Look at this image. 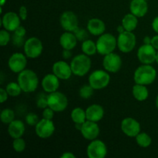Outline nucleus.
Here are the masks:
<instances>
[{"instance_id": "2eb2a0df", "label": "nucleus", "mask_w": 158, "mask_h": 158, "mask_svg": "<svg viewBox=\"0 0 158 158\" xmlns=\"http://www.w3.org/2000/svg\"><path fill=\"white\" fill-rule=\"evenodd\" d=\"M27 65V56L25 53L15 52L9 57L8 60V66L12 72L19 73L24 70Z\"/></svg>"}, {"instance_id": "f3484780", "label": "nucleus", "mask_w": 158, "mask_h": 158, "mask_svg": "<svg viewBox=\"0 0 158 158\" xmlns=\"http://www.w3.org/2000/svg\"><path fill=\"white\" fill-rule=\"evenodd\" d=\"M21 19L19 14L14 12H8L2 17V26L3 29L9 32H14L19 26H21Z\"/></svg>"}, {"instance_id": "f704fd0d", "label": "nucleus", "mask_w": 158, "mask_h": 158, "mask_svg": "<svg viewBox=\"0 0 158 158\" xmlns=\"http://www.w3.org/2000/svg\"><path fill=\"white\" fill-rule=\"evenodd\" d=\"M11 40V35L9 32L6 29H2L0 31V45L2 46H6L9 44Z\"/></svg>"}, {"instance_id": "6ab92c4d", "label": "nucleus", "mask_w": 158, "mask_h": 158, "mask_svg": "<svg viewBox=\"0 0 158 158\" xmlns=\"http://www.w3.org/2000/svg\"><path fill=\"white\" fill-rule=\"evenodd\" d=\"M41 86L43 90L48 94L56 92L60 87V79L54 73L46 74L42 80Z\"/></svg>"}, {"instance_id": "4be33fe9", "label": "nucleus", "mask_w": 158, "mask_h": 158, "mask_svg": "<svg viewBox=\"0 0 158 158\" xmlns=\"http://www.w3.org/2000/svg\"><path fill=\"white\" fill-rule=\"evenodd\" d=\"M130 10L138 18L143 17L148 12V4L146 0H131Z\"/></svg>"}, {"instance_id": "aec40b11", "label": "nucleus", "mask_w": 158, "mask_h": 158, "mask_svg": "<svg viewBox=\"0 0 158 158\" xmlns=\"http://www.w3.org/2000/svg\"><path fill=\"white\" fill-rule=\"evenodd\" d=\"M86 29L91 35L100 36L106 31V25L104 22L100 19L92 18L88 21Z\"/></svg>"}, {"instance_id": "603ef678", "label": "nucleus", "mask_w": 158, "mask_h": 158, "mask_svg": "<svg viewBox=\"0 0 158 158\" xmlns=\"http://www.w3.org/2000/svg\"><path fill=\"white\" fill-rule=\"evenodd\" d=\"M156 63L158 64V50L157 52V56H156Z\"/></svg>"}, {"instance_id": "1a4fd4ad", "label": "nucleus", "mask_w": 158, "mask_h": 158, "mask_svg": "<svg viewBox=\"0 0 158 158\" xmlns=\"http://www.w3.org/2000/svg\"><path fill=\"white\" fill-rule=\"evenodd\" d=\"M157 52L151 44H143L137 50V58L142 64H152L156 62Z\"/></svg>"}, {"instance_id": "f03ea898", "label": "nucleus", "mask_w": 158, "mask_h": 158, "mask_svg": "<svg viewBox=\"0 0 158 158\" xmlns=\"http://www.w3.org/2000/svg\"><path fill=\"white\" fill-rule=\"evenodd\" d=\"M17 82L21 86L24 93H32L37 89L39 85V78L37 74L32 69H25L18 73Z\"/></svg>"}, {"instance_id": "bb28decb", "label": "nucleus", "mask_w": 158, "mask_h": 158, "mask_svg": "<svg viewBox=\"0 0 158 158\" xmlns=\"http://www.w3.org/2000/svg\"><path fill=\"white\" fill-rule=\"evenodd\" d=\"M71 120L74 123H80L83 124L86 120V110L81 107H76L71 111Z\"/></svg>"}, {"instance_id": "c03bdc74", "label": "nucleus", "mask_w": 158, "mask_h": 158, "mask_svg": "<svg viewBox=\"0 0 158 158\" xmlns=\"http://www.w3.org/2000/svg\"><path fill=\"white\" fill-rule=\"evenodd\" d=\"M151 26H152L153 30H154L156 33L158 34V15L154 19V20L152 21Z\"/></svg>"}, {"instance_id": "dca6fc26", "label": "nucleus", "mask_w": 158, "mask_h": 158, "mask_svg": "<svg viewBox=\"0 0 158 158\" xmlns=\"http://www.w3.org/2000/svg\"><path fill=\"white\" fill-rule=\"evenodd\" d=\"M100 130L98 123L97 122L87 120L83 123L81 130H80V133L83 138L89 141L97 139V137L100 135Z\"/></svg>"}, {"instance_id": "4c0bfd02", "label": "nucleus", "mask_w": 158, "mask_h": 158, "mask_svg": "<svg viewBox=\"0 0 158 158\" xmlns=\"http://www.w3.org/2000/svg\"><path fill=\"white\" fill-rule=\"evenodd\" d=\"M12 44L14 45L16 47H21V46H23L25 44V37L19 36V35H17L15 34H13L12 37Z\"/></svg>"}, {"instance_id": "49530a36", "label": "nucleus", "mask_w": 158, "mask_h": 158, "mask_svg": "<svg viewBox=\"0 0 158 158\" xmlns=\"http://www.w3.org/2000/svg\"><path fill=\"white\" fill-rule=\"evenodd\" d=\"M61 157L63 158H76V155L72 152H64L61 155Z\"/></svg>"}, {"instance_id": "9d476101", "label": "nucleus", "mask_w": 158, "mask_h": 158, "mask_svg": "<svg viewBox=\"0 0 158 158\" xmlns=\"http://www.w3.org/2000/svg\"><path fill=\"white\" fill-rule=\"evenodd\" d=\"M55 131V125L52 120L43 118L39 120L37 124L35 126V134L42 139H47L52 137Z\"/></svg>"}, {"instance_id": "a878e982", "label": "nucleus", "mask_w": 158, "mask_h": 158, "mask_svg": "<svg viewBox=\"0 0 158 158\" xmlns=\"http://www.w3.org/2000/svg\"><path fill=\"white\" fill-rule=\"evenodd\" d=\"M122 25L124 27L125 30L133 32L135 30L138 25V17L134 15L133 13H127L122 19Z\"/></svg>"}, {"instance_id": "58836bf2", "label": "nucleus", "mask_w": 158, "mask_h": 158, "mask_svg": "<svg viewBox=\"0 0 158 158\" xmlns=\"http://www.w3.org/2000/svg\"><path fill=\"white\" fill-rule=\"evenodd\" d=\"M54 113H55V111L51 109L49 106H48V107L43 109V118L47 119V120H52L54 117Z\"/></svg>"}, {"instance_id": "7c9ffc66", "label": "nucleus", "mask_w": 158, "mask_h": 158, "mask_svg": "<svg viewBox=\"0 0 158 158\" xmlns=\"http://www.w3.org/2000/svg\"><path fill=\"white\" fill-rule=\"evenodd\" d=\"M0 117H1V121L4 124L9 125L11 122L15 120V113L10 108H6L2 110Z\"/></svg>"}, {"instance_id": "423d86ee", "label": "nucleus", "mask_w": 158, "mask_h": 158, "mask_svg": "<svg viewBox=\"0 0 158 158\" xmlns=\"http://www.w3.org/2000/svg\"><path fill=\"white\" fill-rule=\"evenodd\" d=\"M137 44V38L133 32L124 31L117 37V47L120 52L128 53L132 52Z\"/></svg>"}, {"instance_id": "f8f14e48", "label": "nucleus", "mask_w": 158, "mask_h": 158, "mask_svg": "<svg viewBox=\"0 0 158 158\" xmlns=\"http://www.w3.org/2000/svg\"><path fill=\"white\" fill-rule=\"evenodd\" d=\"M60 24L65 31L74 32L79 27L78 17L72 11H65L60 17Z\"/></svg>"}, {"instance_id": "5701e85b", "label": "nucleus", "mask_w": 158, "mask_h": 158, "mask_svg": "<svg viewBox=\"0 0 158 158\" xmlns=\"http://www.w3.org/2000/svg\"><path fill=\"white\" fill-rule=\"evenodd\" d=\"M78 40L76 37L73 32L65 31L60 37V44L63 49L72 50L77 46Z\"/></svg>"}, {"instance_id": "37998d69", "label": "nucleus", "mask_w": 158, "mask_h": 158, "mask_svg": "<svg viewBox=\"0 0 158 158\" xmlns=\"http://www.w3.org/2000/svg\"><path fill=\"white\" fill-rule=\"evenodd\" d=\"M62 56L64 60H69L72 57V52L69 49H63V53H62Z\"/></svg>"}, {"instance_id": "ea45409f", "label": "nucleus", "mask_w": 158, "mask_h": 158, "mask_svg": "<svg viewBox=\"0 0 158 158\" xmlns=\"http://www.w3.org/2000/svg\"><path fill=\"white\" fill-rule=\"evenodd\" d=\"M27 15H28V11L27 8L25 6H22L19 9V15L20 19L22 20H26L27 19Z\"/></svg>"}, {"instance_id": "0eeeda50", "label": "nucleus", "mask_w": 158, "mask_h": 158, "mask_svg": "<svg viewBox=\"0 0 158 158\" xmlns=\"http://www.w3.org/2000/svg\"><path fill=\"white\" fill-rule=\"evenodd\" d=\"M25 55L29 59H36L41 56L43 51V45L41 40L35 36L27 39L23 46Z\"/></svg>"}, {"instance_id": "c85d7f7f", "label": "nucleus", "mask_w": 158, "mask_h": 158, "mask_svg": "<svg viewBox=\"0 0 158 158\" xmlns=\"http://www.w3.org/2000/svg\"><path fill=\"white\" fill-rule=\"evenodd\" d=\"M135 138L137 144L142 148H149L152 143V139L151 136L145 132H140V134H137Z\"/></svg>"}, {"instance_id": "39448f33", "label": "nucleus", "mask_w": 158, "mask_h": 158, "mask_svg": "<svg viewBox=\"0 0 158 158\" xmlns=\"http://www.w3.org/2000/svg\"><path fill=\"white\" fill-rule=\"evenodd\" d=\"M110 73L103 69H97L91 73L89 75L88 82L89 84L94 89H103L109 85L110 82Z\"/></svg>"}, {"instance_id": "72a5a7b5", "label": "nucleus", "mask_w": 158, "mask_h": 158, "mask_svg": "<svg viewBox=\"0 0 158 158\" xmlns=\"http://www.w3.org/2000/svg\"><path fill=\"white\" fill-rule=\"evenodd\" d=\"M73 33L75 34L76 37H77V39L78 40V41L83 42L86 40H87L88 36H89L88 34H89V32H88V30L86 31V29H83V28L78 27L75 31H74Z\"/></svg>"}, {"instance_id": "c756f323", "label": "nucleus", "mask_w": 158, "mask_h": 158, "mask_svg": "<svg viewBox=\"0 0 158 158\" xmlns=\"http://www.w3.org/2000/svg\"><path fill=\"white\" fill-rule=\"evenodd\" d=\"M6 89L9 96L12 97H18L23 92L21 86H19L18 82H10V83H9L6 85Z\"/></svg>"}, {"instance_id": "ddd939ff", "label": "nucleus", "mask_w": 158, "mask_h": 158, "mask_svg": "<svg viewBox=\"0 0 158 158\" xmlns=\"http://www.w3.org/2000/svg\"><path fill=\"white\" fill-rule=\"evenodd\" d=\"M122 59L120 55L115 52H111L104 56L103 60V66L105 70L110 73L119 72L122 66Z\"/></svg>"}, {"instance_id": "09e8293b", "label": "nucleus", "mask_w": 158, "mask_h": 158, "mask_svg": "<svg viewBox=\"0 0 158 158\" xmlns=\"http://www.w3.org/2000/svg\"><path fill=\"white\" fill-rule=\"evenodd\" d=\"M124 31H126V30H125L124 27H123V25H122V24L120 25V26H118L117 27V32H118L119 34L122 33V32H124Z\"/></svg>"}, {"instance_id": "8fccbe9b", "label": "nucleus", "mask_w": 158, "mask_h": 158, "mask_svg": "<svg viewBox=\"0 0 158 158\" xmlns=\"http://www.w3.org/2000/svg\"><path fill=\"white\" fill-rule=\"evenodd\" d=\"M6 0H1V4H0L1 7H2V6L6 4Z\"/></svg>"}, {"instance_id": "393cba45", "label": "nucleus", "mask_w": 158, "mask_h": 158, "mask_svg": "<svg viewBox=\"0 0 158 158\" xmlns=\"http://www.w3.org/2000/svg\"><path fill=\"white\" fill-rule=\"evenodd\" d=\"M133 97L137 101H145L149 97V91L145 85L137 84L136 83L132 89Z\"/></svg>"}, {"instance_id": "9b49d317", "label": "nucleus", "mask_w": 158, "mask_h": 158, "mask_svg": "<svg viewBox=\"0 0 158 158\" xmlns=\"http://www.w3.org/2000/svg\"><path fill=\"white\" fill-rule=\"evenodd\" d=\"M86 154L89 158H104L107 154L106 145L100 140H91L86 148Z\"/></svg>"}, {"instance_id": "864d4df0", "label": "nucleus", "mask_w": 158, "mask_h": 158, "mask_svg": "<svg viewBox=\"0 0 158 158\" xmlns=\"http://www.w3.org/2000/svg\"><path fill=\"white\" fill-rule=\"evenodd\" d=\"M146 1H148V0H146Z\"/></svg>"}, {"instance_id": "4468645a", "label": "nucleus", "mask_w": 158, "mask_h": 158, "mask_svg": "<svg viewBox=\"0 0 158 158\" xmlns=\"http://www.w3.org/2000/svg\"><path fill=\"white\" fill-rule=\"evenodd\" d=\"M120 128L123 134L129 137H136L141 132L140 123L133 117H126L120 123Z\"/></svg>"}, {"instance_id": "b1692460", "label": "nucleus", "mask_w": 158, "mask_h": 158, "mask_svg": "<svg viewBox=\"0 0 158 158\" xmlns=\"http://www.w3.org/2000/svg\"><path fill=\"white\" fill-rule=\"evenodd\" d=\"M26 131L25 124L22 120H14L8 127V133L12 138L15 139L22 137Z\"/></svg>"}, {"instance_id": "cd10ccee", "label": "nucleus", "mask_w": 158, "mask_h": 158, "mask_svg": "<svg viewBox=\"0 0 158 158\" xmlns=\"http://www.w3.org/2000/svg\"><path fill=\"white\" fill-rule=\"evenodd\" d=\"M81 49L83 53L86 54L89 56H94L97 52V43H94L93 40L87 39L85 41L82 42Z\"/></svg>"}, {"instance_id": "a19ab883", "label": "nucleus", "mask_w": 158, "mask_h": 158, "mask_svg": "<svg viewBox=\"0 0 158 158\" xmlns=\"http://www.w3.org/2000/svg\"><path fill=\"white\" fill-rule=\"evenodd\" d=\"M8 97H9V94H8L6 89L2 87L0 88V102L1 103H3L5 101H6L8 100Z\"/></svg>"}, {"instance_id": "a211bd4d", "label": "nucleus", "mask_w": 158, "mask_h": 158, "mask_svg": "<svg viewBox=\"0 0 158 158\" xmlns=\"http://www.w3.org/2000/svg\"><path fill=\"white\" fill-rule=\"evenodd\" d=\"M52 73L55 74L60 80H67L73 75V71L70 64L63 60H60L52 65Z\"/></svg>"}, {"instance_id": "3c124183", "label": "nucleus", "mask_w": 158, "mask_h": 158, "mask_svg": "<svg viewBox=\"0 0 158 158\" xmlns=\"http://www.w3.org/2000/svg\"><path fill=\"white\" fill-rule=\"evenodd\" d=\"M155 104H156V107L157 108L158 110V94L157 96V97H156V100H155Z\"/></svg>"}, {"instance_id": "c9c22d12", "label": "nucleus", "mask_w": 158, "mask_h": 158, "mask_svg": "<svg viewBox=\"0 0 158 158\" xmlns=\"http://www.w3.org/2000/svg\"><path fill=\"white\" fill-rule=\"evenodd\" d=\"M36 106H38L40 109H45V108L48 107V96L45 95V94H40L36 99Z\"/></svg>"}, {"instance_id": "79ce46f5", "label": "nucleus", "mask_w": 158, "mask_h": 158, "mask_svg": "<svg viewBox=\"0 0 158 158\" xmlns=\"http://www.w3.org/2000/svg\"><path fill=\"white\" fill-rule=\"evenodd\" d=\"M14 34L17 35H19V36H23L25 37L26 35V28L23 26H20L14 31Z\"/></svg>"}, {"instance_id": "6e6552de", "label": "nucleus", "mask_w": 158, "mask_h": 158, "mask_svg": "<svg viewBox=\"0 0 158 158\" xmlns=\"http://www.w3.org/2000/svg\"><path fill=\"white\" fill-rule=\"evenodd\" d=\"M68 98L64 94L59 91L48 95V105L55 112H63L68 106Z\"/></svg>"}, {"instance_id": "e433bc0d", "label": "nucleus", "mask_w": 158, "mask_h": 158, "mask_svg": "<svg viewBox=\"0 0 158 158\" xmlns=\"http://www.w3.org/2000/svg\"><path fill=\"white\" fill-rule=\"evenodd\" d=\"M26 123L29 126H35L39 122V117L35 113H29L25 117Z\"/></svg>"}, {"instance_id": "a18cd8bd", "label": "nucleus", "mask_w": 158, "mask_h": 158, "mask_svg": "<svg viewBox=\"0 0 158 158\" xmlns=\"http://www.w3.org/2000/svg\"><path fill=\"white\" fill-rule=\"evenodd\" d=\"M151 45H152L157 50H158V35H154V37H152V40H151Z\"/></svg>"}, {"instance_id": "7ed1b4c3", "label": "nucleus", "mask_w": 158, "mask_h": 158, "mask_svg": "<svg viewBox=\"0 0 158 158\" xmlns=\"http://www.w3.org/2000/svg\"><path fill=\"white\" fill-rule=\"evenodd\" d=\"M73 73L77 77H84L89 72L92 62L89 56L84 53L78 54L70 62Z\"/></svg>"}, {"instance_id": "de8ad7c7", "label": "nucleus", "mask_w": 158, "mask_h": 158, "mask_svg": "<svg viewBox=\"0 0 158 158\" xmlns=\"http://www.w3.org/2000/svg\"><path fill=\"white\" fill-rule=\"evenodd\" d=\"M151 40H152V38H151L148 35H146L143 38V44H151Z\"/></svg>"}, {"instance_id": "f257e3e1", "label": "nucleus", "mask_w": 158, "mask_h": 158, "mask_svg": "<svg viewBox=\"0 0 158 158\" xmlns=\"http://www.w3.org/2000/svg\"><path fill=\"white\" fill-rule=\"evenodd\" d=\"M157 70L151 64H142L134 71V80L137 84L148 86L155 81Z\"/></svg>"}, {"instance_id": "412c9836", "label": "nucleus", "mask_w": 158, "mask_h": 158, "mask_svg": "<svg viewBox=\"0 0 158 158\" xmlns=\"http://www.w3.org/2000/svg\"><path fill=\"white\" fill-rule=\"evenodd\" d=\"M104 113V109L101 105L92 104L86 110V120L98 123L103 118Z\"/></svg>"}, {"instance_id": "20e7f679", "label": "nucleus", "mask_w": 158, "mask_h": 158, "mask_svg": "<svg viewBox=\"0 0 158 158\" xmlns=\"http://www.w3.org/2000/svg\"><path fill=\"white\" fill-rule=\"evenodd\" d=\"M97 52L101 56H106L111 53L117 47V39L111 33H106L100 35L97 41Z\"/></svg>"}, {"instance_id": "473e14b6", "label": "nucleus", "mask_w": 158, "mask_h": 158, "mask_svg": "<svg viewBox=\"0 0 158 158\" xmlns=\"http://www.w3.org/2000/svg\"><path fill=\"white\" fill-rule=\"evenodd\" d=\"M26 141L22 137L14 139L13 142H12V148H13L14 151L17 153L23 152L25 151V149H26Z\"/></svg>"}, {"instance_id": "2f4dec72", "label": "nucleus", "mask_w": 158, "mask_h": 158, "mask_svg": "<svg viewBox=\"0 0 158 158\" xmlns=\"http://www.w3.org/2000/svg\"><path fill=\"white\" fill-rule=\"evenodd\" d=\"M94 89L90 86L89 84H85L83 85L80 88L79 90V94L81 98L84 99V100H87L89 99L94 94Z\"/></svg>"}]
</instances>
